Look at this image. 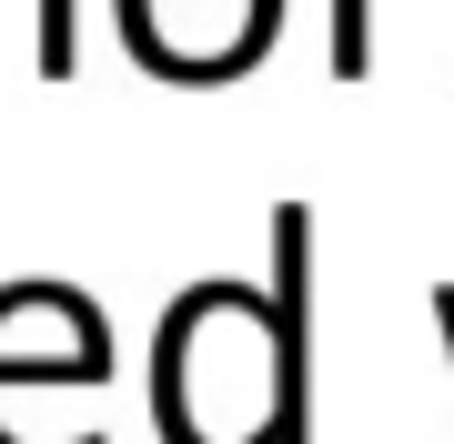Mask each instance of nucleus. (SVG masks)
Segmentation results:
<instances>
[{"instance_id": "nucleus-2", "label": "nucleus", "mask_w": 454, "mask_h": 444, "mask_svg": "<svg viewBox=\"0 0 454 444\" xmlns=\"http://www.w3.org/2000/svg\"><path fill=\"white\" fill-rule=\"evenodd\" d=\"M283 0H121V41L152 82H243V71L273 51Z\"/></svg>"}, {"instance_id": "nucleus-3", "label": "nucleus", "mask_w": 454, "mask_h": 444, "mask_svg": "<svg viewBox=\"0 0 454 444\" xmlns=\"http://www.w3.org/2000/svg\"><path fill=\"white\" fill-rule=\"evenodd\" d=\"M112 374V333H101V303L71 293V283H0V384H101ZM0 444H41L0 414ZM101 444V434H71Z\"/></svg>"}, {"instance_id": "nucleus-1", "label": "nucleus", "mask_w": 454, "mask_h": 444, "mask_svg": "<svg viewBox=\"0 0 454 444\" xmlns=\"http://www.w3.org/2000/svg\"><path fill=\"white\" fill-rule=\"evenodd\" d=\"M162 444H313V213L273 202V293L192 283L152 333Z\"/></svg>"}, {"instance_id": "nucleus-4", "label": "nucleus", "mask_w": 454, "mask_h": 444, "mask_svg": "<svg viewBox=\"0 0 454 444\" xmlns=\"http://www.w3.org/2000/svg\"><path fill=\"white\" fill-rule=\"evenodd\" d=\"M373 71V0H333V82Z\"/></svg>"}, {"instance_id": "nucleus-5", "label": "nucleus", "mask_w": 454, "mask_h": 444, "mask_svg": "<svg viewBox=\"0 0 454 444\" xmlns=\"http://www.w3.org/2000/svg\"><path fill=\"white\" fill-rule=\"evenodd\" d=\"M434 323H444V354H454V283H434Z\"/></svg>"}]
</instances>
